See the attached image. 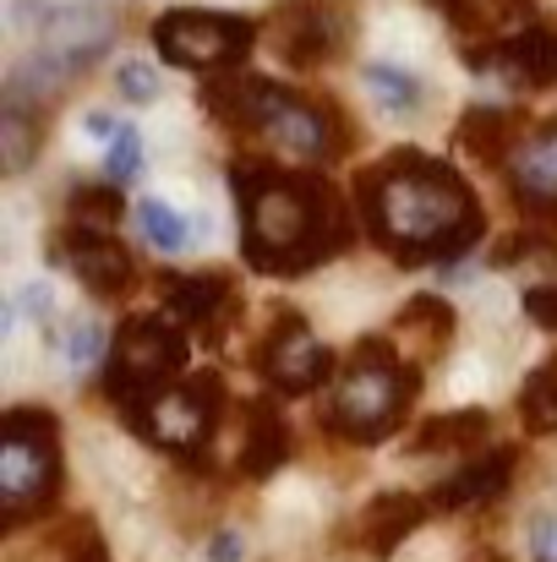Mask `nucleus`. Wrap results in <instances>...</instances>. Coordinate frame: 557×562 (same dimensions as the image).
Masks as SVG:
<instances>
[{"mask_svg": "<svg viewBox=\"0 0 557 562\" xmlns=\"http://www.w3.org/2000/svg\"><path fill=\"white\" fill-rule=\"evenodd\" d=\"M356 202L371 240L404 268L459 262L487 229L465 176L426 159L421 148H393L382 165H371L356 181Z\"/></svg>", "mask_w": 557, "mask_h": 562, "instance_id": "f257e3e1", "label": "nucleus"}, {"mask_svg": "<svg viewBox=\"0 0 557 562\" xmlns=\"http://www.w3.org/2000/svg\"><path fill=\"white\" fill-rule=\"evenodd\" d=\"M241 251L263 273H307L356 240V213L323 176L279 165H235Z\"/></svg>", "mask_w": 557, "mask_h": 562, "instance_id": "f03ea898", "label": "nucleus"}, {"mask_svg": "<svg viewBox=\"0 0 557 562\" xmlns=\"http://www.w3.org/2000/svg\"><path fill=\"white\" fill-rule=\"evenodd\" d=\"M202 104L235 126V132H257L268 137L279 154H296V159H334L339 148V126L323 104L268 82V77H224L202 93Z\"/></svg>", "mask_w": 557, "mask_h": 562, "instance_id": "7ed1b4c3", "label": "nucleus"}, {"mask_svg": "<svg viewBox=\"0 0 557 562\" xmlns=\"http://www.w3.org/2000/svg\"><path fill=\"white\" fill-rule=\"evenodd\" d=\"M421 393V372L399 367L393 339H361L350 350V372L339 376L328 404V431L350 442H382Z\"/></svg>", "mask_w": 557, "mask_h": 562, "instance_id": "20e7f679", "label": "nucleus"}, {"mask_svg": "<svg viewBox=\"0 0 557 562\" xmlns=\"http://www.w3.org/2000/svg\"><path fill=\"white\" fill-rule=\"evenodd\" d=\"M60 492V437L49 409H11L0 431V503L5 525L16 530L22 519L44 514L49 497Z\"/></svg>", "mask_w": 557, "mask_h": 562, "instance_id": "39448f33", "label": "nucleus"}, {"mask_svg": "<svg viewBox=\"0 0 557 562\" xmlns=\"http://www.w3.org/2000/svg\"><path fill=\"white\" fill-rule=\"evenodd\" d=\"M186 367V334L170 317H132L115 345H110V367H104V393L132 415H143L154 398H165L176 387V372Z\"/></svg>", "mask_w": 557, "mask_h": 562, "instance_id": "423d86ee", "label": "nucleus"}, {"mask_svg": "<svg viewBox=\"0 0 557 562\" xmlns=\"http://www.w3.org/2000/svg\"><path fill=\"white\" fill-rule=\"evenodd\" d=\"M154 44L170 66L224 71V66L246 60V49L257 44V22L235 16V11H165L154 22Z\"/></svg>", "mask_w": 557, "mask_h": 562, "instance_id": "0eeeda50", "label": "nucleus"}, {"mask_svg": "<svg viewBox=\"0 0 557 562\" xmlns=\"http://www.w3.org/2000/svg\"><path fill=\"white\" fill-rule=\"evenodd\" d=\"M219 409H224V382H219V372H191L165 398H154L143 415H132V420H137V431L148 442H159L170 453H197L213 437Z\"/></svg>", "mask_w": 557, "mask_h": 562, "instance_id": "6e6552de", "label": "nucleus"}, {"mask_svg": "<svg viewBox=\"0 0 557 562\" xmlns=\"http://www.w3.org/2000/svg\"><path fill=\"white\" fill-rule=\"evenodd\" d=\"M115 33H121L115 5H104V0H77V5H60V11L44 16L38 49L55 55L60 66H71V71H88V66L115 44Z\"/></svg>", "mask_w": 557, "mask_h": 562, "instance_id": "1a4fd4ad", "label": "nucleus"}, {"mask_svg": "<svg viewBox=\"0 0 557 562\" xmlns=\"http://www.w3.org/2000/svg\"><path fill=\"white\" fill-rule=\"evenodd\" d=\"M257 367L268 372V382H274L279 393H312L323 376L334 372V356L318 345V334L307 328V317L285 312V317H279V328L263 339Z\"/></svg>", "mask_w": 557, "mask_h": 562, "instance_id": "9d476101", "label": "nucleus"}, {"mask_svg": "<svg viewBox=\"0 0 557 562\" xmlns=\"http://www.w3.org/2000/svg\"><path fill=\"white\" fill-rule=\"evenodd\" d=\"M470 66L476 71H492L503 77L509 88H525V93H542L557 82V33L553 27H525L503 44H487V49H470Z\"/></svg>", "mask_w": 557, "mask_h": 562, "instance_id": "9b49d317", "label": "nucleus"}, {"mask_svg": "<svg viewBox=\"0 0 557 562\" xmlns=\"http://www.w3.org/2000/svg\"><path fill=\"white\" fill-rule=\"evenodd\" d=\"M55 257L82 279V290H93V295H121L132 279H137V262H132V251L115 240V235H99V229H66L60 235V246H55Z\"/></svg>", "mask_w": 557, "mask_h": 562, "instance_id": "f8f14e48", "label": "nucleus"}, {"mask_svg": "<svg viewBox=\"0 0 557 562\" xmlns=\"http://www.w3.org/2000/svg\"><path fill=\"white\" fill-rule=\"evenodd\" d=\"M339 38H345V22H339L328 5H318V0H296V5H285V11L274 16V49H279L290 66H318V60H328V55L339 49Z\"/></svg>", "mask_w": 557, "mask_h": 562, "instance_id": "ddd939ff", "label": "nucleus"}, {"mask_svg": "<svg viewBox=\"0 0 557 562\" xmlns=\"http://www.w3.org/2000/svg\"><path fill=\"white\" fill-rule=\"evenodd\" d=\"M165 312L197 328L202 339H224V317L235 312V290L219 273H186V279H165Z\"/></svg>", "mask_w": 557, "mask_h": 562, "instance_id": "4468645a", "label": "nucleus"}, {"mask_svg": "<svg viewBox=\"0 0 557 562\" xmlns=\"http://www.w3.org/2000/svg\"><path fill=\"white\" fill-rule=\"evenodd\" d=\"M509 187L520 196V207L542 213V218H557V121L536 126L520 154L509 159Z\"/></svg>", "mask_w": 557, "mask_h": 562, "instance_id": "2eb2a0df", "label": "nucleus"}, {"mask_svg": "<svg viewBox=\"0 0 557 562\" xmlns=\"http://www.w3.org/2000/svg\"><path fill=\"white\" fill-rule=\"evenodd\" d=\"M514 448H492L487 459H470L459 475H448L437 492H432V503L443 508V514H459V508H470V503H498L503 492H509V481H514Z\"/></svg>", "mask_w": 557, "mask_h": 562, "instance_id": "dca6fc26", "label": "nucleus"}, {"mask_svg": "<svg viewBox=\"0 0 557 562\" xmlns=\"http://www.w3.org/2000/svg\"><path fill=\"white\" fill-rule=\"evenodd\" d=\"M421 519H426V503L415 492H382V497L367 503L356 536H361V547H367L371 558H388L393 547H404L421 530Z\"/></svg>", "mask_w": 557, "mask_h": 562, "instance_id": "f3484780", "label": "nucleus"}, {"mask_svg": "<svg viewBox=\"0 0 557 562\" xmlns=\"http://www.w3.org/2000/svg\"><path fill=\"white\" fill-rule=\"evenodd\" d=\"M525 143V115L503 110V104H476L465 121H459V148L481 165H509Z\"/></svg>", "mask_w": 557, "mask_h": 562, "instance_id": "a211bd4d", "label": "nucleus"}, {"mask_svg": "<svg viewBox=\"0 0 557 562\" xmlns=\"http://www.w3.org/2000/svg\"><path fill=\"white\" fill-rule=\"evenodd\" d=\"M290 459V420L274 404H252L246 409V437H241V475L268 481L279 475Z\"/></svg>", "mask_w": 557, "mask_h": 562, "instance_id": "6ab92c4d", "label": "nucleus"}, {"mask_svg": "<svg viewBox=\"0 0 557 562\" xmlns=\"http://www.w3.org/2000/svg\"><path fill=\"white\" fill-rule=\"evenodd\" d=\"M531 5L536 0H443V11L454 16V27L465 33V38H476L481 33V49L487 44H503V38H514V33H525L531 22Z\"/></svg>", "mask_w": 557, "mask_h": 562, "instance_id": "aec40b11", "label": "nucleus"}, {"mask_svg": "<svg viewBox=\"0 0 557 562\" xmlns=\"http://www.w3.org/2000/svg\"><path fill=\"white\" fill-rule=\"evenodd\" d=\"M38 148H44V115H38V104L5 93V104H0V165H5V176H22Z\"/></svg>", "mask_w": 557, "mask_h": 562, "instance_id": "412c9836", "label": "nucleus"}, {"mask_svg": "<svg viewBox=\"0 0 557 562\" xmlns=\"http://www.w3.org/2000/svg\"><path fill=\"white\" fill-rule=\"evenodd\" d=\"M487 431H492L487 409H448V415H432L410 437V453H476Z\"/></svg>", "mask_w": 557, "mask_h": 562, "instance_id": "4be33fe9", "label": "nucleus"}, {"mask_svg": "<svg viewBox=\"0 0 557 562\" xmlns=\"http://www.w3.org/2000/svg\"><path fill=\"white\" fill-rule=\"evenodd\" d=\"M361 82H367V93L388 115H415V104L426 99V88L404 66H388V60H371L367 71H361Z\"/></svg>", "mask_w": 557, "mask_h": 562, "instance_id": "5701e85b", "label": "nucleus"}, {"mask_svg": "<svg viewBox=\"0 0 557 562\" xmlns=\"http://www.w3.org/2000/svg\"><path fill=\"white\" fill-rule=\"evenodd\" d=\"M520 415H525V426L536 431V437H547L557 431V356H547L531 382L520 387Z\"/></svg>", "mask_w": 557, "mask_h": 562, "instance_id": "b1692460", "label": "nucleus"}, {"mask_svg": "<svg viewBox=\"0 0 557 562\" xmlns=\"http://www.w3.org/2000/svg\"><path fill=\"white\" fill-rule=\"evenodd\" d=\"M393 328L399 334H421L426 345H448L454 339V306L443 301V295H415V301H404V312L393 317Z\"/></svg>", "mask_w": 557, "mask_h": 562, "instance_id": "393cba45", "label": "nucleus"}, {"mask_svg": "<svg viewBox=\"0 0 557 562\" xmlns=\"http://www.w3.org/2000/svg\"><path fill=\"white\" fill-rule=\"evenodd\" d=\"M126 218V196L115 187H82L71 196V224L77 229H99V235H110L115 224Z\"/></svg>", "mask_w": 557, "mask_h": 562, "instance_id": "a878e982", "label": "nucleus"}, {"mask_svg": "<svg viewBox=\"0 0 557 562\" xmlns=\"http://www.w3.org/2000/svg\"><path fill=\"white\" fill-rule=\"evenodd\" d=\"M137 229L159 246V251H181L186 235H191V218L176 213L170 202H159V196H148V202H137Z\"/></svg>", "mask_w": 557, "mask_h": 562, "instance_id": "bb28decb", "label": "nucleus"}, {"mask_svg": "<svg viewBox=\"0 0 557 562\" xmlns=\"http://www.w3.org/2000/svg\"><path fill=\"white\" fill-rule=\"evenodd\" d=\"M542 262H547V273L525 284V312H531L547 334H557V246H542Z\"/></svg>", "mask_w": 557, "mask_h": 562, "instance_id": "cd10ccee", "label": "nucleus"}, {"mask_svg": "<svg viewBox=\"0 0 557 562\" xmlns=\"http://www.w3.org/2000/svg\"><path fill=\"white\" fill-rule=\"evenodd\" d=\"M104 170H110L115 187H132V181L143 176V137H137V126H121V132L110 137V159H104Z\"/></svg>", "mask_w": 557, "mask_h": 562, "instance_id": "c85d7f7f", "label": "nucleus"}, {"mask_svg": "<svg viewBox=\"0 0 557 562\" xmlns=\"http://www.w3.org/2000/svg\"><path fill=\"white\" fill-rule=\"evenodd\" d=\"M115 88H121V99H132V104H154V99H159V71L143 66V60H126V66L115 71Z\"/></svg>", "mask_w": 557, "mask_h": 562, "instance_id": "c756f323", "label": "nucleus"}, {"mask_svg": "<svg viewBox=\"0 0 557 562\" xmlns=\"http://www.w3.org/2000/svg\"><path fill=\"white\" fill-rule=\"evenodd\" d=\"M99 356H104V328H99V323H77V328L66 334V361H71V372H88Z\"/></svg>", "mask_w": 557, "mask_h": 562, "instance_id": "7c9ffc66", "label": "nucleus"}, {"mask_svg": "<svg viewBox=\"0 0 557 562\" xmlns=\"http://www.w3.org/2000/svg\"><path fill=\"white\" fill-rule=\"evenodd\" d=\"M208 562H246V541H241V530H219V536L208 541Z\"/></svg>", "mask_w": 557, "mask_h": 562, "instance_id": "2f4dec72", "label": "nucleus"}, {"mask_svg": "<svg viewBox=\"0 0 557 562\" xmlns=\"http://www.w3.org/2000/svg\"><path fill=\"white\" fill-rule=\"evenodd\" d=\"M22 306H27V312H33L38 323H49V317H55V290H49V284L38 279V284H27V295H22Z\"/></svg>", "mask_w": 557, "mask_h": 562, "instance_id": "473e14b6", "label": "nucleus"}, {"mask_svg": "<svg viewBox=\"0 0 557 562\" xmlns=\"http://www.w3.org/2000/svg\"><path fill=\"white\" fill-rule=\"evenodd\" d=\"M82 126H88V137H115V132H121V126H115L110 115H88Z\"/></svg>", "mask_w": 557, "mask_h": 562, "instance_id": "72a5a7b5", "label": "nucleus"}, {"mask_svg": "<svg viewBox=\"0 0 557 562\" xmlns=\"http://www.w3.org/2000/svg\"><path fill=\"white\" fill-rule=\"evenodd\" d=\"M71 562H110V558H104V547H99V536H93L88 547H77V558Z\"/></svg>", "mask_w": 557, "mask_h": 562, "instance_id": "f704fd0d", "label": "nucleus"}, {"mask_svg": "<svg viewBox=\"0 0 557 562\" xmlns=\"http://www.w3.org/2000/svg\"><path fill=\"white\" fill-rule=\"evenodd\" d=\"M553 562H557V552H553Z\"/></svg>", "mask_w": 557, "mask_h": 562, "instance_id": "c9c22d12", "label": "nucleus"}]
</instances>
